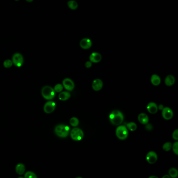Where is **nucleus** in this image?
Segmentation results:
<instances>
[{
  "label": "nucleus",
  "instance_id": "1",
  "mask_svg": "<svg viewBox=\"0 0 178 178\" xmlns=\"http://www.w3.org/2000/svg\"><path fill=\"white\" fill-rule=\"evenodd\" d=\"M109 119L112 124L115 126H119L123 122L124 116L120 111L114 110L110 114Z\"/></svg>",
  "mask_w": 178,
  "mask_h": 178
},
{
  "label": "nucleus",
  "instance_id": "2",
  "mask_svg": "<svg viewBox=\"0 0 178 178\" xmlns=\"http://www.w3.org/2000/svg\"><path fill=\"white\" fill-rule=\"evenodd\" d=\"M70 128L65 124H60L57 125L54 129V132L58 136L62 138H66L70 133Z\"/></svg>",
  "mask_w": 178,
  "mask_h": 178
},
{
  "label": "nucleus",
  "instance_id": "3",
  "mask_svg": "<svg viewBox=\"0 0 178 178\" xmlns=\"http://www.w3.org/2000/svg\"><path fill=\"white\" fill-rule=\"evenodd\" d=\"M41 95L43 97L47 100H51L55 96V92L53 89L49 86L45 85L42 88Z\"/></svg>",
  "mask_w": 178,
  "mask_h": 178
},
{
  "label": "nucleus",
  "instance_id": "4",
  "mask_svg": "<svg viewBox=\"0 0 178 178\" xmlns=\"http://www.w3.org/2000/svg\"><path fill=\"white\" fill-rule=\"evenodd\" d=\"M116 134L117 138L120 140H125L129 135L127 128L125 126H119L116 129Z\"/></svg>",
  "mask_w": 178,
  "mask_h": 178
},
{
  "label": "nucleus",
  "instance_id": "5",
  "mask_svg": "<svg viewBox=\"0 0 178 178\" xmlns=\"http://www.w3.org/2000/svg\"><path fill=\"white\" fill-rule=\"evenodd\" d=\"M70 135L71 138L73 140L79 141L83 138L84 132L81 129L78 128H74L71 131Z\"/></svg>",
  "mask_w": 178,
  "mask_h": 178
},
{
  "label": "nucleus",
  "instance_id": "6",
  "mask_svg": "<svg viewBox=\"0 0 178 178\" xmlns=\"http://www.w3.org/2000/svg\"><path fill=\"white\" fill-rule=\"evenodd\" d=\"M12 62L15 66L18 67H21L24 63L23 55L19 53H15L12 57Z\"/></svg>",
  "mask_w": 178,
  "mask_h": 178
},
{
  "label": "nucleus",
  "instance_id": "7",
  "mask_svg": "<svg viewBox=\"0 0 178 178\" xmlns=\"http://www.w3.org/2000/svg\"><path fill=\"white\" fill-rule=\"evenodd\" d=\"M56 107V104L53 101H48L46 102L44 105L43 110L45 113L50 114L55 110Z\"/></svg>",
  "mask_w": 178,
  "mask_h": 178
},
{
  "label": "nucleus",
  "instance_id": "8",
  "mask_svg": "<svg viewBox=\"0 0 178 178\" xmlns=\"http://www.w3.org/2000/svg\"><path fill=\"white\" fill-rule=\"evenodd\" d=\"M63 87L68 91H72L74 89V83L70 78H65L63 81Z\"/></svg>",
  "mask_w": 178,
  "mask_h": 178
},
{
  "label": "nucleus",
  "instance_id": "9",
  "mask_svg": "<svg viewBox=\"0 0 178 178\" xmlns=\"http://www.w3.org/2000/svg\"><path fill=\"white\" fill-rule=\"evenodd\" d=\"M157 159H158V156L155 152L150 151L147 153L146 155V160L149 164H155L157 161Z\"/></svg>",
  "mask_w": 178,
  "mask_h": 178
},
{
  "label": "nucleus",
  "instance_id": "10",
  "mask_svg": "<svg viewBox=\"0 0 178 178\" xmlns=\"http://www.w3.org/2000/svg\"><path fill=\"white\" fill-rule=\"evenodd\" d=\"M162 116L164 119L170 120L173 116V111L169 107H164L162 110Z\"/></svg>",
  "mask_w": 178,
  "mask_h": 178
},
{
  "label": "nucleus",
  "instance_id": "11",
  "mask_svg": "<svg viewBox=\"0 0 178 178\" xmlns=\"http://www.w3.org/2000/svg\"><path fill=\"white\" fill-rule=\"evenodd\" d=\"M80 46L84 50H87L91 48L92 45V42L88 38H84L80 41Z\"/></svg>",
  "mask_w": 178,
  "mask_h": 178
},
{
  "label": "nucleus",
  "instance_id": "12",
  "mask_svg": "<svg viewBox=\"0 0 178 178\" xmlns=\"http://www.w3.org/2000/svg\"><path fill=\"white\" fill-rule=\"evenodd\" d=\"M103 87V82L102 80L96 79L94 80L92 83V88L93 90L96 91H100Z\"/></svg>",
  "mask_w": 178,
  "mask_h": 178
},
{
  "label": "nucleus",
  "instance_id": "13",
  "mask_svg": "<svg viewBox=\"0 0 178 178\" xmlns=\"http://www.w3.org/2000/svg\"><path fill=\"white\" fill-rule=\"evenodd\" d=\"M102 59V55L97 52H93V53H91L89 56L90 61L91 62H94V63L100 62Z\"/></svg>",
  "mask_w": 178,
  "mask_h": 178
},
{
  "label": "nucleus",
  "instance_id": "14",
  "mask_svg": "<svg viewBox=\"0 0 178 178\" xmlns=\"http://www.w3.org/2000/svg\"><path fill=\"white\" fill-rule=\"evenodd\" d=\"M147 109L148 112L152 114H155L158 111V106L154 102H150L147 105Z\"/></svg>",
  "mask_w": 178,
  "mask_h": 178
},
{
  "label": "nucleus",
  "instance_id": "15",
  "mask_svg": "<svg viewBox=\"0 0 178 178\" xmlns=\"http://www.w3.org/2000/svg\"><path fill=\"white\" fill-rule=\"evenodd\" d=\"M138 120L139 122L143 124H148L149 122V118L146 114L141 113L138 116Z\"/></svg>",
  "mask_w": 178,
  "mask_h": 178
},
{
  "label": "nucleus",
  "instance_id": "16",
  "mask_svg": "<svg viewBox=\"0 0 178 178\" xmlns=\"http://www.w3.org/2000/svg\"><path fill=\"white\" fill-rule=\"evenodd\" d=\"M175 77L173 75H168L166 77L164 82L165 84L168 87H171L175 84Z\"/></svg>",
  "mask_w": 178,
  "mask_h": 178
},
{
  "label": "nucleus",
  "instance_id": "17",
  "mask_svg": "<svg viewBox=\"0 0 178 178\" xmlns=\"http://www.w3.org/2000/svg\"><path fill=\"white\" fill-rule=\"evenodd\" d=\"M15 170L18 175H24L25 172V166L24 164H21V163L17 164L15 168Z\"/></svg>",
  "mask_w": 178,
  "mask_h": 178
},
{
  "label": "nucleus",
  "instance_id": "18",
  "mask_svg": "<svg viewBox=\"0 0 178 178\" xmlns=\"http://www.w3.org/2000/svg\"><path fill=\"white\" fill-rule=\"evenodd\" d=\"M150 81H151L152 85H155V86H158L160 85V83L161 82V79L157 75H153L151 77Z\"/></svg>",
  "mask_w": 178,
  "mask_h": 178
},
{
  "label": "nucleus",
  "instance_id": "19",
  "mask_svg": "<svg viewBox=\"0 0 178 178\" xmlns=\"http://www.w3.org/2000/svg\"><path fill=\"white\" fill-rule=\"evenodd\" d=\"M70 97H71V94L68 91L62 92L59 95V99L61 101H63L68 100V99L70 98Z\"/></svg>",
  "mask_w": 178,
  "mask_h": 178
},
{
  "label": "nucleus",
  "instance_id": "20",
  "mask_svg": "<svg viewBox=\"0 0 178 178\" xmlns=\"http://www.w3.org/2000/svg\"><path fill=\"white\" fill-rule=\"evenodd\" d=\"M68 6L70 9H71L72 10H75L79 7L78 3L74 0L69 1L68 2Z\"/></svg>",
  "mask_w": 178,
  "mask_h": 178
},
{
  "label": "nucleus",
  "instance_id": "21",
  "mask_svg": "<svg viewBox=\"0 0 178 178\" xmlns=\"http://www.w3.org/2000/svg\"><path fill=\"white\" fill-rule=\"evenodd\" d=\"M168 175H169L170 178H177L178 176V171L175 168H172L170 169L168 171Z\"/></svg>",
  "mask_w": 178,
  "mask_h": 178
},
{
  "label": "nucleus",
  "instance_id": "22",
  "mask_svg": "<svg viewBox=\"0 0 178 178\" xmlns=\"http://www.w3.org/2000/svg\"><path fill=\"white\" fill-rule=\"evenodd\" d=\"M127 129L131 131H134L137 129V125L134 122H130L127 124Z\"/></svg>",
  "mask_w": 178,
  "mask_h": 178
},
{
  "label": "nucleus",
  "instance_id": "23",
  "mask_svg": "<svg viewBox=\"0 0 178 178\" xmlns=\"http://www.w3.org/2000/svg\"><path fill=\"white\" fill-rule=\"evenodd\" d=\"M70 123L72 126L74 127H76L79 124V120L76 117H72L70 120Z\"/></svg>",
  "mask_w": 178,
  "mask_h": 178
},
{
  "label": "nucleus",
  "instance_id": "24",
  "mask_svg": "<svg viewBox=\"0 0 178 178\" xmlns=\"http://www.w3.org/2000/svg\"><path fill=\"white\" fill-rule=\"evenodd\" d=\"M172 143L171 142H166L163 145L162 148L164 151L168 152L172 148Z\"/></svg>",
  "mask_w": 178,
  "mask_h": 178
},
{
  "label": "nucleus",
  "instance_id": "25",
  "mask_svg": "<svg viewBox=\"0 0 178 178\" xmlns=\"http://www.w3.org/2000/svg\"><path fill=\"white\" fill-rule=\"evenodd\" d=\"M25 178H37V176L35 173L32 171H27L24 175Z\"/></svg>",
  "mask_w": 178,
  "mask_h": 178
},
{
  "label": "nucleus",
  "instance_id": "26",
  "mask_svg": "<svg viewBox=\"0 0 178 178\" xmlns=\"http://www.w3.org/2000/svg\"><path fill=\"white\" fill-rule=\"evenodd\" d=\"M13 62L12 60L10 59H6L4 62H3V66L4 67L6 68H9L11 67L13 65Z\"/></svg>",
  "mask_w": 178,
  "mask_h": 178
},
{
  "label": "nucleus",
  "instance_id": "27",
  "mask_svg": "<svg viewBox=\"0 0 178 178\" xmlns=\"http://www.w3.org/2000/svg\"><path fill=\"white\" fill-rule=\"evenodd\" d=\"M54 90L55 91V92H61V91L63 90V85L61 84H57L54 86Z\"/></svg>",
  "mask_w": 178,
  "mask_h": 178
},
{
  "label": "nucleus",
  "instance_id": "28",
  "mask_svg": "<svg viewBox=\"0 0 178 178\" xmlns=\"http://www.w3.org/2000/svg\"><path fill=\"white\" fill-rule=\"evenodd\" d=\"M173 152L175 154V155H178V142L176 141L174 144L172 145Z\"/></svg>",
  "mask_w": 178,
  "mask_h": 178
},
{
  "label": "nucleus",
  "instance_id": "29",
  "mask_svg": "<svg viewBox=\"0 0 178 178\" xmlns=\"http://www.w3.org/2000/svg\"><path fill=\"white\" fill-rule=\"evenodd\" d=\"M173 138L175 140V141H178V130H176L174 131V132L173 133Z\"/></svg>",
  "mask_w": 178,
  "mask_h": 178
},
{
  "label": "nucleus",
  "instance_id": "30",
  "mask_svg": "<svg viewBox=\"0 0 178 178\" xmlns=\"http://www.w3.org/2000/svg\"><path fill=\"white\" fill-rule=\"evenodd\" d=\"M91 66H92V62H91V61H88L85 63V67L86 68H91Z\"/></svg>",
  "mask_w": 178,
  "mask_h": 178
},
{
  "label": "nucleus",
  "instance_id": "31",
  "mask_svg": "<svg viewBox=\"0 0 178 178\" xmlns=\"http://www.w3.org/2000/svg\"><path fill=\"white\" fill-rule=\"evenodd\" d=\"M164 106L162 105H159L158 106V109L159 110H162L164 108Z\"/></svg>",
  "mask_w": 178,
  "mask_h": 178
},
{
  "label": "nucleus",
  "instance_id": "32",
  "mask_svg": "<svg viewBox=\"0 0 178 178\" xmlns=\"http://www.w3.org/2000/svg\"><path fill=\"white\" fill-rule=\"evenodd\" d=\"M150 127L152 128V126H151L150 124H148L147 126L146 127V129H147L148 130H150Z\"/></svg>",
  "mask_w": 178,
  "mask_h": 178
},
{
  "label": "nucleus",
  "instance_id": "33",
  "mask_svg": "<svg viewBox=\"0 0 178 178\" xmlns=\"http://www.w3.org/2000/svg\"><path fill=\"white\" fill-rule=\"evenodd\" d=\"M162 178H170V177L169 175H164L162 177Z\"/></svg>",
  "mask_w": 178,
  "mask_h": 178
},
{
  "label": "nucleus",
  "instance_id": "34",
  "mask_svg": "<svg viewBox=\"0 0 178 178\" xmlns=\"http://www.w3.org/2000/svg\"><path fill=\"white\" fill-rule=\"evenodd\" d=\"M148 178H158V177H156L155 175H152V176H150Z\"/></svg>",
  "mask_w": 178,
  "mask_h": 178
},
{
  "label": "nucleus",
  "instance_id": "35",
  "mask_svg": "<svg viewBox=\"0 0 178 178\" xmlns=\"http://www.w3.org/2000/svg\"><path fill=\"white\" fill-rule=\"evenodd\" d=\"M27 2H32L33 1V0H26Z\"/></svg>",
  "mask_w": 178,
  "mask_h": 178
},
{
  "label": "nucleus",
  "instance_id": "36",
  "mask_svg": "<svg viewBox=\"0 0 178 178\" xmlns=\"http://www.w3.org/2000/svg\"><path fill=\"white\" fill-rule=\"evenodd\" d=\"M18 178H25L24 177H18Z\"/></svg>",
  "mask_w": 178,
  "mask_h": 178
},
{
  "label": "nucleus",
  "instance_id": "37",
  "mask_svg": "<svg viewBox=\"0 0 178 178\" xmlns=\"http://www.w3.org/2000/svg\"><path fill=\"white\" fill-rule=\"evenodd\" d=\"M76 178H83L82 177H76Z\"/></svg>",
  "mask_w": 178,
  "mask_h": 178
},
{
  "label": "nucleus",
  "instance_id": "38",
  "mask_svg": "<svg viewBox=\"0 0 178 178\" xmlns=\"http://www.w3.org/2000/svg\"><path fill=\"white\" fill-rule=\"evenodd\" d=\"M15 1H19V0H15Z\"/></svg>",
  "mask_w": 178,
  "mask_h": 178
},
{
  "label": "nucleus",
  "instance_id": "39",
  "mask_svg": "<svg viewBox=\"0 0 178 178\" xmlns=\"http://www.w3.org/2000/svg\"><path fill=\"white\" fill-rule=\"evenodd\" d=\"M74 1H75V0H74Z\"/></svg>",
  "mask_w": 178,
  "mask_h": 178
}]
</instances>
